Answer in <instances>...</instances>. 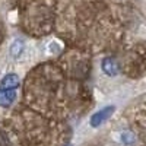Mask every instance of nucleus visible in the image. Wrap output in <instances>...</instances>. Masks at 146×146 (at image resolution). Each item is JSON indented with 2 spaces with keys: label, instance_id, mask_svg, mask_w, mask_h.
Returning <instances> with one entry per match:
<instances>
[{
  "label": "nucleus",
  "instance_id": "obj_1",
  "mask_svg": "<svg viewBox=\"0 0 146 146\" xmlns=\"http://www.w3.org/2000/svg\"><path fill=\"white\" fill-rule=\"evenodd\" d=\"M114 113V107H105V108H102L101 111H98V113H95L92 117H91V126H94V127H98L101 123H104V121L111 115Z\"/></svg>",
  "mask_w": 146,
  "mask_h": 146
},
{
  "label": "nucleus",
  "instance_id": "obj_2",
  "mask_svg": "<svg viewBox=\"0 0 146 146\" xmlns=\"http://www.w3.org/2000/svg\"><path fill=\"white\" fill-rule=\"evenodd\" d=\"M18 83H19V78L16 75H7L2 80V89L3 91H12L13 88L18 86Z\"/></svg>",
  "mask_w": 146,
  "mask_h": 146
},
{
  "label": "nucleus",
  "instance_id": "obj_3",
  "mask_svg": "<svg viewBox=\"0 0 146 146\" xmlns=\"http://www.w3.org/2000/svg\"><path fill=\"white\" fill-rule=\"evenodd\" d=\"M16 94L13 91H3L0 89V105L2 107H9L12 102L15 101Z\"/></svg>",
  "mask_w": 146,
  "mask_h": 146
},
{
  "label": "nucleus",
  "instance_id": "obj_4",
  "mask_svg": "<svg viewBox=\"0 0 146 146\" xmlns=\"http://www.w3.org/2000/svg\"><path fill=\"white\" fill-rule=\"evenodd\" d=\"M102 70L107 73V75L114 76V75H117V72H118V66H117V63L114 62V60L105 58L102 62Z\"/></svg>",
  "mask_w": 146,
  "mask_h": 146
},
{
  "label": "nucleus",
  "instance_id": "obj_5",
  "mask_svg": "<svg viewBox=\"0 0 146 146\" xmlns=\"http://www.w3.org/2000/svg\"><path fill=\"white\" fill-rule=\"evenodd\" d=\"M22 47H23L22 41H15V42H13V45H12V48H10L12 56H13V57H18V56L22 53Z\"/></svg>",
  "mask_w": 146,
  "mask_h": 146
},
{
  "label": "nucleus",
  "instance_id": "obj_6",
  "mask_svg": "<svg viewBox=\"0 0 146 146\" xmlns=\"http://www.w3.org/2000/svg\"><path fill=\"white\" fill-rule=\"evenodd\" d=\"M0 146H10V140H9V136L3 130H0Z\"/></svg>",
  "mask_w": 146,
  "mask_h": 146
}]
</instances>
